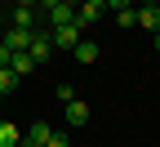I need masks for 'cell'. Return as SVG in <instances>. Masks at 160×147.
Wrapping results in <instances>:
<instances>
[{
  "label": "cell",
  "instance_id": "cell-19",
  "mask_svg": "<svg viewBox=\"0 0 160 147\" xmlns=\"http://www.w3.org/2000/svg\"><path fill=\"white\" fill-rule=\"evenodd\" d=\"M0 5H5V9H9V5H13V0H0Z\"/></svg>",
  "mask_w": 160,
  "mask_h": 147
},
{
  "label": "cell",
  "instance_id": "cell-1",
  "mask_svg": "<svg viewBox=\"0 0 160 147\" xmlns=\"http://www.w3.org/2000/svg\"><path fill=\"white\" fill-rule=\"evenodd\" d=\"M9 27L40 31V27H45V13H40V9H27V5H9Z\"/></svg>",
  "mask_w": 160,
  "mask_h": 147
},
{
  "label": "cell",
  "instance_id": "cell-15",
  "mask_svg": "<svg viewBox=\"0 0 160 147\" xmlns=\"http://www.w3.org/2000/svg\"><path fill=\"white\" fill-rule=\"evenodd\" d=\"M107 9H133V0H107Z\"/></svg>",
  "mask_w": 160,
  "mask_h": 147
},
{
  "label": "cell",
  "instance_id": "cell-14",
  "mask_svg": "<svg viewBox=\"0 0 160 147\" xmlns=\"http://www.w3.org/2000/svg\"><path fill=\"white\" fill-rule=\"evenodd\" d=\"M53 94H58V102H71V98H76V89L67 85V80H58V89H53Z\"/></svg>",
  "mask_w": 160,
  "mask_h": 147
},
{
  "label": "cell",
  "instance_id": "cell-11",
  "mask_svg": "<svg viewBox=\"0 0 160 147\" xmlns=\"http://www.w3.org/2000/svg\"><path fill=\"white\" fill-rule=\"evenodd\" d=\"M18 80H22V76H18L13 67H0V94H5V98H9V94L18 89Z\"/></svg>",
  "mask_w": 160,
  "mask_h": 147
},
{
  "label": "cell",
  "instance_id": "cell-9",
  "mask_svg": "<svg viewBox=\"0 0 160 147\" xmlns=\"http://www.w3.org/2000/svg\"><path fill=\"white\" fill-rule=\"evenodd\" d=\"M9 67H13V71H18V76H31V71H36V67H40V62H36V58H31V54H27V49H22V54H13V58H9Z\"/></svg>",
  "mask_w": 160,
  "mask_h": 147
},
{
  "label": "cell",
  "instance_id": "cell-10",
  "mask_svg": "<svg viewBox=\"0 0 160 147\" xmlns=\"http://www.w3.org/2000/svg\"><path fill=\"white\" fill-rule=\"evenodd\" d=\"M71 54H76V62H85V67H89V62H98V45H93V40H80Z\"/></svg>",
  "mask_w": 160,
  "mask_h": 147
},
{
  "label": "cell",
  "instance_id": "cell-3",
  "mask_svg": "<svg viewBox=\"0 0 160 147\" xmlns=\"http://www.w3.org/2000/svg\"><path fill=\"white\" fill-rule=\"evenodd\" d=\"M102 13H107V0H80L76 23H80V27H93V23H102Z\"/></svg>",
  "mask_w": 160,
  "mask_h": 147
},
{
  "label": "cell",
  "instance_id": "cell-12",
  "mask_svg": "<svg viewBox=\"0 0 160 147\" xmlns=\"http://www.w3.org/2000/svg\"><path fill=\"white\" fill-rule=\"evenodd\" d=\"M116 23H120V27H138V13H133V9H116Z\"/></svg>",
  "mask_w": 160,
  "mask_h": 147
},
{
  "label": "cell",
  "instance_id": "cell-16",
  "mask_svg": "<svg viewBox=\"0 0 160 147\" xmlns=\"http://www.w3.org/2000/svg\"><path fill=\"white\" fill-rule=\"evenodd\" d=\"M151 45H156V54H160V27H156V31H151Z\"/></svg>",
  "mask_w": 160,
  "mask_h": 147
},
{
  "label": "cell",
  "instance_id": "cell-17",
  "mask_svg": "<svg viewBox=\"0 0 160 147\" xmlns=\"http://www.w3.org/2000/svg\"><path fill=\"white\" fill-rule=\"evenodd\" d=\"M13 5H27V9H36V5H40V0H13Z\"/></svg>",
  "mask_w": 160,
  "mask_h": 147
},
{
  "label": "cell",
  "instance_id": "cell-18",
  "mask_svg": "<svg viewBox=\"0 0 160 147\" xmlns=\"http://www.w3.org/2000/svg\"><path fill=\"white\" fill-rule=\"evenodd\" d=\"M18 147H45V143H18Z\"/></svg>",
  "mask_w": 160,
  "mask_h": 147
},
{
  "label": "cell",
  "instance_id": "cell-8",
  "mask_svg": "<svg viewBox=\"0 0 160 147\" xmlns=\"http://www.w3.org/2000/svg\"><path fill=\"white\" fill-rule=\"evenodd\" d=\"M18 143H22V129L13 120H0V147H18Z\"/></svg>",
  "mask_w": 160,
  "mask_h": 147
},
{
  "label": "cell",
  "instance_id": "cell-20",
  "mask_svg": "<svg viewBox=\"0 0 160 147\" xmlns=\"http://www.w3.org/2000/svg\"><path fill=\"white\" fill-rule=\"evenodd\" d=\"M0 107H5V94H0Z\"/></svg>",
  "mask_w": 160,
  "mask_h": 147
},
{
  "label": "cell",
  "instance_id": "cell-6",
  "mask_svg": "<svg viewBox=\"0 0 160 147\" xmlns=\"http://www.w3.org/2000/svg\"><path fill=\"white\" fill-rule=\"evenodd\" d=\"M67 125H71V129L89 125V107H85V98H71V102H67Z\"/></svg>",
  "mask_w": 160,
  "mask_h": 147
},
{
  "label": "cell",
  "instance_id": "cell-21",
  "mask_svg": "<svg viewBox=\"0 0 160 147\" xmlns=\"http://www.w3.org/2000/svg\"><path fill=\"white\" fill-rule=\"evenodd\" d=\"M147 5H160V0H147Z\"/></svg>",
  "mask_w": 160,
  "mask_h": 147
},
{
  "label": "cell",
  "instance_id": "cell-7",
  "mask_svg": "<svg viewBox=\"0 0 160 147\" xmlns=\"http://www.w3.org/2000/svg\"><path fill=\"white\" fill-rule=\"evenodd\" d=\"M133 13H138V27H147V31H156V27H160V5H147V0H142Z\"/></svg>",
  "mask_w": 160,
  "mask_h": 147
},
{
  "label": "cell",
  "instance_id": "cell-13",
  "mask_svg": "<svg viewBox=\"0 0 160 147\" xmlns=\"http://www.w3.org/2000/svg\"><path fill=\"white\" fill-rule=\"evenodd\" d=\"M49 147H71V134H67V129H53V134H49Z\"/></svg>",
  "mask_w": 160,
  "mask_h": 147
},
{
  "label": "cell",
  "instance_id": "cell-2",
  "mask_svg": "<svg viewBox=\"0 0 160 147\" xmlns=\"http://www.w3.org/2000/svg\"><path fill=\"white\" fill-rule=\"evenodd\" d=\"M53 49H76L80 45V23H62V27H49Z\"/></svg>",
  "mask_w": 160,
  "mask_h": 147
},
{
  "label": "cell",
  "instance_id": "cell-4",
  "mask_svg": "<svg viewBox=\"0 0 160 147\" xmlns=\"http://www.w3.org/2000/svg\"><path fill=\"white\" fill-rule=\"evenodd\" d=\"M27 54H31L36 62H49V58H53V40H49V31H45V27H40V31L31 36V45H27Z\"/></svg>",
  "mask_w": 160,
  "mask_h": 147
},
{
  "label": "cell",
  "instance_id": "cell-5",
  "mask_svg": "<svg viewBox=\"0 0 160 147\" xmlns=\"http://www.w3.org/2000/svg\"><path fill=\"white\" fill-rule=\"evenodd\" d=\"M49 134H53L49 120H31L27 129H22V143H45V147H49Z\"/></svg>",
  "mask_w": 160,
  "mask_h": 147
}]
</instances>
